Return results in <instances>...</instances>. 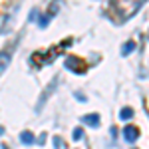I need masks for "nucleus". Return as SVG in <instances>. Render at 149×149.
Segmentation results:
<instances>
[{
    "instance_id": "39448f33",
    "label": "nucleus",
    "mask_w": 149,
    "mask_h": 149,
    "mask_svg": "<svg viewBox=\"0 0 149 149\" xmlns=\"http://www.w3.org/2000/svg\"><path fill=\"white\" fill-rule=\"evenodd\" d=\"M10 64V52H0V74L8 68Z\"/></svg>"
},
{
    "instance_id": "6e6552de",
    "label": "nucleus",
    "mask_w": 149,
    "mask_h": 149,
    "mask_svg": "<svg viewBox=\"0 0 149 149\" xmlns=\"http://www.w3.org/2000/svg\"><path fill=\"white\" fill-rule=\"evenodd\" d=\"M119 117H121L123 121H127V119H131V117H133V111H131L129 107H123V109L119 111Z\"/></svg>"
},
{
    "instance_id": "9d476101",
    "label": "nucleus",
    "mask_w": 149,
    "mask_h": 149,
    "mask_svg": "<svg viewBox=\"0 0 149 149\" xmlns=\"http://www.w3.org/2000/svg\"><path fill=\"white\" fill-rule=\"evenodd\" d=\"M2 133H4V129H2V127H0V135H2Z\"/></svg>"
},
{
    "instance_id": "f257e3e1",
    "label": "nucleus",
    "mask_w": 149,
    "mask_h": 149,
    "mask_svg": "<svg viewBox=\"0 0 149 149\" xmlns=\"http://www.w3.org/2000/svg\"><path fill=\"white\" fill-rule=\"evenodd\" d=\"M145 0H111V8L119 18H129L141 8Z\"/></svg>"
},
{
    "instance_id": "f03ea898",
    "label": "nucleus",
    "mask_w": 149,
    "mask_h": 149,
    "mask_svg": "<svg viewBox=\"0 0 149 149\" xmlns=\"http://www.w3.org/2000/svg\"><path fill=\"white\" fill-rule=\"evenodd\" d=\"M64 66L70 70V72H76V74H84L86 70H88V66L81 62L80 58H74V56H70L66 58V62H64Z\"/></svg>"
},
{
    "instance_id": "0eeeda50",
    "label": "nucleus",
    "mask_w": 149,
    "mask_h": 149,
    "mask_svg": "<svg viewBox=\"0 0 149 149\" xmlns=\"http://www.w3.org/2000/svg\"><path fill=\"white\" fill-rule=\"evenodd\" d=\"M135 50V44L133 42H125L123 46H121V56H127V54H131Z\"/></svg>"
},
{
    "instance_id": "7ed1b4c3",
    "label": "nucleus",
    "mask_w": 149,
    "mask_h": 149,
    "mask_svg": "<svg viewBox=\"0 0 149 149\" xmlns=\"http://www.w3.org/2000/svg\"><path fill=\"white\" fill-rule=\"evenodd\" d=\"M123 137H125L127 143H133L139 139V129L135 125H125L123 127Z\"/></svg>"
},
{
    "instance_id": "423d86ee",
    "label": "nucleus",
    "mask_w": 149,
    "mask_h": 149,
    "mask_svg": "<svg viewBox=\"0 0 149 149\" xmlns=\"http://www.w3.org/2000/svg\"><path fill=\"white\" fill-rule=\"evenodd\" d=\"M20 139H22V143H26V145L34 143V135H32L30 131H22V133H20Z\"/></svg>"
},
{
    "instance_id": "20e7f679",
    "label": "nucleus",
    "mask_w": 149,
    "mask_h": 149,
    "mask_svg": "<svg viewBox=\"0 0 149 149\" xmlns=\"http://www.w3.org/2000/svg\"><path fill=\"white\" fill-rule=\"evenodd\" d=\"M81 123H86V125H90V127H97V125H100V115H97V113L84 115V117H81Z\"/></svg>"
},
{
    "instance_id": "1a4fd4ad",
    "label": "nucleus",
    "mask_w": 149,
    "mask_h": 149,
    "mask_svg": "<svg viewBox=\"0 0 149 149\" xmlns=\"http://www.w3.org/2000/svg\"><path fill=\"white\" fill-rule=\"evenodd\" d=\"M81 137H84V131H81L80 127H76V129H74V141H80Z\"/></svg>"
}]
</instances>
